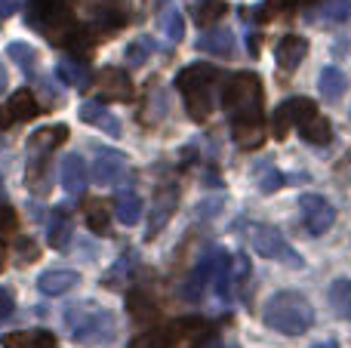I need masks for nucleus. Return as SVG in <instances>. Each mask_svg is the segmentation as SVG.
<instances>
[{"label": "nucleus", "instance_id": "1", "mask_svg": "<svg viewBox=\"0 0 351 348\" xmlns=\"http://www.w3.org/2000/svg\"><path fill=\"white\" fill-rule=\"evenodd\" d=\"M222 108L231 114V136L237 145L256 148L265 136L262 127V84L256 74H231L228 80H222Z\"/></svg>", "mask_w": 351, "mask_h": 348}, {"label": "nucleus", "instance_id": "2", "mask_svg": "<svg viewBox=\"0 0 351 348\" xmlns=\"http://www.w3.org/2000/svg\"><path fill=\"white\" fill-rule=\"evenodd\" d=\"M262 321H265L271 330L284 333V336H302L311 330L315 324V308L296 290H280L262 308Z\"/></svg>", "mask_w": 351, "mask_h": 348}, {"label": "nucleus", "instance_id": "3", "mask_svg": "<svg viewBox=\"0 0 351 348\" xmlns=\"http://www.w3.org/2000/svg\"><path fill=\"white\" fill-rule=\"evenodd\" d=\"M216 84H219V68L206 65V62L185 65L176 74V86L185 96V108L191 114V121L204 123L213 114V86Z\"/></svg>", "mask_w": 351, "mask_h": 348}, {"label": "nucleus", "instance_id": "4", "mask_svg": "<svg viewBox=\"0 0 351 348\" xmlns=\"http://www.w3.org/2000/svg\"><path fill=\"white\" fill-rule=\"evenodd\" d=\"M65 324H68V333H71L77 343H86V345H99V343H108L114 339V314L108 308H99V306H90V302H77L65 312Z\"/></svg>", "mask_w": 351, "mask_h": 348}, {"label": "nucleus", "instance_id": "5", "mask_svg": "<svg viewBox=\"0 0 351 348\" xmlns=\"http://www.w3.org/2000/svg\"><path fill=\"white\" fill-rule=\"evenodd\" d=\"M250 244H253V250L265 259L287 262V265H302V259L290 250V244L284 240V234L271 225H253L250 228Z\"/></svg>", "mask_w": 351, "mask_h": 348}, {"label": "nucleus", "instance_id": "6", "mask_svg": "<svg viewBox=\"0 0 351 348\" xmlns=\"http://www.w3.org/2000/svg\"><path fill=\"white\" fill-rule=\"evenodd\" d=\"M299 210H302L305 228L311 234H327L336 222V210L330 201H324L321 195H302L299 197Z\"/></svg>", "mask_w": 351, "mask_h": 348}, {"label": "nucleus", "instance_id": "7", "mask_svg": "<svg viewBox=\"0 0 351 348\" xmlns=\"http://www.w3.org/2000/svg\"><path fill=\"white\" fill-rule=\"evenodd\" d=\"M176 207H179V188L176 185H164V188H158V195L152 197V222H148V232L145 238H158L160 232L167 228V222L173 219Z\"/></svg>", "mask_w": 351, "mask_h": 348}, {"label": "nucleus", "instance_id": "8", "mask_svg": "<svg viewBox=\"0 0 351 348\" xmlns=\"http://www.w3.org/2000/svg\"><path fill=\"white\" fill-rule=\"evenodd\" d=\"M96 86L105 102H130L133 99V80L123 68H102L96 74Z\"/></svg>", "mask_w": 351, "mask_h": 348}, {"label": "nucleus", "instance_id": "9", "mask_svg": "<svg viewBox=\"0 0 351 348\" xmlns=\"http://www.w3.org/2000/svg\"><path fill=\"white\" fill-rule=\"evenodd\" d=\"M90 176L96 179L102 188H108V185H117L123 176H127V158H123L121 151H99L96 160H93Z\"/></svg>", "mask_w": 351, "mask_h": 348}, {"label": "nucleus", "instance_id": "10", "mask_svg": "<svg viewBox=\"0 0 351 348\" xmlns=\"http://www.w3.org/2000/svg\"><path fill=\"white\" fill-rule=\"evenodd\" d=\"M90 185V166L80 154H65L62 158V188L71 197H80Z\"/></svg>", "mask_w": 351, "mask_h": 348}, {"label": "nucleus", "instance_id": "11", "mask_svg": "<svg viewBox=\"0 0 351 348\" xmlns=\"http://www.w3.org/2000/svg\"><path fill=\"white\" fill-rule=\"evenodd\" d=\"M68 142V127H40L28 136V158H49L53 148Z\"/></svg>", "mask_w": 351, "mask_h": 348}, {"label": "nucleus", "instance_id": "12", "mask_svg": "<svg viewBox=\"0 0 351 348\" xmlns=\"http://www.w3.org/2000/svg\"><path fill=\"white\" fill-rule=\"evenodd\" d=\"M80 121L96 127V129H105L111 139H121V121H117L99 99H86V102L80 105Z\"/></svg>", "mask_w": 351, "mask_h": 348}, {"label": "nucleus", "instance_id": "13", "mask_svg": "<svg viewBox=\"0 0 351 348\" xmlns=\"http://www.w3.org/2000/svg\"><path fill=\"white\" fill-rule=\"evenodd\" d=\"M305 53H308V40L299 34H287L280 37V43L274 47V59H278V65L284 68V71H293V68L302 65Z\"/></svg>", "mask_w": 351, "mask_h": 348}, {"label": "nucleus", "instance_id": "14", "mask_svg": "<svg viewBox=\"0 0 351 348\" xmlns=\"http://www.w3.org/2000/svg\"><path fill=\"white\" fill-rule=\"evenodd\" d=\"M71 234H74L71 210H68V207H56L53 216H49V232H47L49 247H53V250H68V244H71Z\"/></svg>", "mask_w": 351, "mask_h": 348}, {"label": "nucleus", "instance_id": "15", "mask_svg": "<svg viewBox=\"0 0 351 348\" xmlns=\"http://www.w3.org/2000/svg\"><path fill=\"white\" fill-rule=\"evenodd\" d=\"M216 265H219V250L206 253V256L200 259L197 269H194V271H191V277H188V287H185L188 299H200V296H204L206 284H210L213 277H216Z\"/></svg>", "mask_w": 351, "mask_h": 348}, {"label": "nucleus", "instance_id": "16", "mask_svg": "<svg viewBox=\"0 0 351 348\" xmlns=\"http://www.w3.org/2000/svg\"><path fill=\"white\" fill-rule=\"evenodd\" d=\"M197 49L210 55H222V59H231L234 55V34L228 28H210L197 37Z\"/></svg>", "mask_w": 351, "mask_h": 348}, {"label": "nucleus", "instance_id": "17", "mask_svg": "<svg viewBox=\"0 0 351 348\" xmlns=\"http://www.w3.org/2000/svg\"><path fill=\"white\" fill-rule=\"evenodd\" d=\"M77 281H80L77 271H71V269H53V271H43L40 281H37V287H40L43 296H62V293H68V290L77 287Z\"/></svg>", "mask_w": 351, "mask_h": 348}, {"label": "nucleus", "instance_id": "18", "mask_svg": "<svg viewBox=\"0 0 351 348\" xmlns=\"http://www.w3.org/2000/svg\"><path fill=\"white\" fill-rule=\"evenodd\" d=\"M3 348H56V336L49 330H19L6 333Z\"/></svg>", "mask_w": 351, "mask_h": 348}, {"label": "nucleus", "instance_id": "19", "mask_svg": "<svg viewBox=\"0 0 351 348\" xmlns=\"http://www.w3.org/2000/svg\"><path fill=\"white\" fill-rule=\"evenodd\" d=\"M25 185H28V191L31 195H37V197L49 195V158H28Z\"/></svg>", "mask_w": 351, "mask_h": 348}, {"label": "nucleus", "instance_id": "20", "mask_svg": "<svg viewBox=\"0 0 351 348\" xmlns=\"http://www.w3.org/2000/svg\"><path fill=\"white\" fill-rule=\"evenodd\" d=\"M62 47L71 49V53L80 55V62H84V59H90L93 47H96V34H93L86 25H71V31L62 37Z\"/></svg>", "mask_w": 351, "mask_h": 348}, {"label": "nucleus", "instance_id": "21", "mask_svg": "<svg viewBox=\"0 0 351 348\" xmlns=\"http://www.w3.org/2000/svg\"><path fill=\"white\" fill-rule=\"evenodd\" d=\"M6 111H10L12 121H34L40 114V105H37L31 90H16L10 96V102H6Z\"/></svg>", "mask_w": 351, "mask_h": 348}, {"label": "nucleus", "instance_id": "22", "mask_svg": "<svg viewBox=\"0 0 351 348\" xmlns=\"http://www.w3.org/2000/svg\"><path fill=\"white\" fill-rule=\"evenodd\" d=\"M130 6H133L130 0H99L96 3V18L114 31V28H121V25H127Z\"/></svg>", "mask_w": 351, "mask_h": 348}, {"label": "nucleus", "instance_id": "23", "mask_svg": "<svg viewBox=\"0 0 351 348\" xmlns=\"http://www.w3.org/2000/svg\"><path fill=\"white\" fill-rule=\"evenodd\" d=\"M114 213H117V222H123V225H139L142 219V197L136 195V191H121L114 201Z\"/></svg>", "mask_w": 351, "mask_h": 348}, {"label": "nucleus", "instance_id": "24", "mask_svg": "<svg viewBox=\"0 0 351 348\" xmlns=\"http://www.w3.org/2000/svg\"><path fill=\"white\" fill-rule=\"evenodd\" d=\"M327 299H330V308H333L342 321H348L351 324V281L348 277H339V281L330 284Z\"/></svg>", "mask_w": 351, "mask_h": 348}, {"label": "nucleus", "instance_id": "25", "mask_svg": "<svg viewBox=\"0 0 351 348\" xmlns=\"http://www.w3.org/2000/svg\"><path fill=\"white\" fill-rule=\"evenodd\" d=\"M56 74H59L62 84L74 86V90H86V86H90V80H93L86 62H71V59L59 62V65H56Z\"/></svg>", "mask_w": 351, "mask_h": 348}, {"label": "nucleus", "instance_id": "26", "mask_svg": "<svg viewBox=\"0 0 351 348\" xmlns=\"http://www.w3.org/2000/svg\"><path fill=\"white\" fill-rule=\"evenodd\" d=\"M299 136L302 139H308L311 145H327L330 139H333V127H330V121L317 111L315 117H308L305 123H299Z\"/></svg>", "mask_w": 351, "mask_h": 348}, {"label": "nucleus", "instance_id": "27", "mask_svg": "<svg viewBox=\"0 0 351 348\" xmlns=\"http://www.w3.org/2000/svg\"><path fill=\"white\" fill-rule=\"evenodd\" d=\"M317 86H321V92H324V99H330V102H336V99H342L346 96V90H348V80H346V74L339 71V68H324L321 71V77H317Z\"/></svg>", "mask_w": 351, "mask_h": 348}, {"label": "nucleus", "instance_id": "28", "mask_svg": "<svg viewBox=\"0 0 351 348\" xmlns=\"http://www.w3.org/2000/svg\"><path fill=\"white\" fill-rule=\"evenodd\" d=\"M179 343V333L176 327H154V330L142 333L133 339V348H173Z\"/></svg>", "mask_w": 351, "mask_h": 348}, {"label": "nucleus", "instance_id": "29", "mask_svg": "<svg viewBox=\"0 0 351 348\" xmlns=\"http://www.w3.org/2000/svg\"><path fill=\"white\" fill-rule=\"evenodd\" d=\"M84 216H86V225H90L93 234H111V216L102 201H86Z\"/></svg>", "mask_w": 351, "mask_h": 348}, {"label": "nucleus", "instance_id": "30", "mask_svg": "<svg viewBox=\"0 0 351 348\" xmlns=\"http://www.w3.org/2000/svg\"><path fill=\"white\" fill-rule=\"evenodd\" d=\"M225 10H228L225 0H200V3L194 6V22H197L200 28H213V25L225 16Z\"/></svg>", "mask_w": 351, "mask_h": 348}, {"label": "nucleus", "instance_id": "31", "mask_svg": "<svg viewBox=\"0 0 351 348\" xmlns=\"http://www.w3.org/2000/svg\"><path fill=\"white\" fill-rule=\"evenodd\" d=\"M152 53H154L152 37H136V40L127 43V49H123V62H127V68H142Z\"/></svg>", "mask_w": 351, "mask_h": 348}, {"label": "nucleus", "instance_id": "32", "mask_svg": "<svg viewBox=\"0 0 351 348\" xmlns=\"http://www.w3.org/2000/svg\"><path fill=\"white\" fill-rule=\"evenodd\" d=\"M351 16V0H324V6L317 10V22L327 25H342Z\"/></svg>", "mask_w": 351, "mask_h": 348}, {"label": "nucleus", "instance_id": "33", "mask_svg": "<svg viewBox=\"0 0 351 348\" xmlns=\"http://www.w3.org/2000/svg\"><path fill=\"white\" fill-rule=\"evenodd\" d=\"M6 53H10V59L16 62L19 68H25V71H31V74L37 71V49L34 47H28V43H22V40H12L10 47H6Z\"/></svg>", "mask_w": 351, "mask_h": 348}, {"label": "nucleus", "instance_id": "34", "mask_svg": "<svg viewBox=\"0 0 351 348\" xmlns=\"http://www.w3.org/2000/svg\"><path fill=\"white\" fill-rule=\"evenodd\" d=\"M164 31H167V37H170L173 43H179L182 37H185V18H182L179 10H170L164 16Z\"/></svg>", "mask_w": 351, "mask_h": 348}, {"label": "nucleus", "instance_id": "35", "mask_svg": "<svg viewBox=\"0 0 351 348\" xmlns=\"http://www.w3.org/2000/svg\"><path fill=\"white\" fill-rule=\"evenodd\" d=\"M290 123H293V117H290V108H287V102H284L278 111H274V117H271V133H274V139H284V136L290 133Z\"/></svg>", "mask_w": 351, "mask_h": 348}, {"label": "nucleus", "instance_id": "36", "mask_svg": "<svg viewBox=\"0 0 351 348\" xmlns=\"http://www.w3.org/2000/svg\"><path fill=\"white\" fill-rule=\"evenodd\" d=\"M284 182H287V179H284V173H280V170H265L259 176V188L265 191V195H274V191H280V188H284Z\"/></svg>", "mask_w": 351, "mask_h": 348}, {"label": "nucleus", "instance_id": "37", "mask_svg": "<svg viewBox=\"0 0 351 348\" xmlns=\"http://www.w3.org/2000/svg\"><path fill=\"white\" fill-rule=\"evenodd\" d=\"M127 308H130V314H133L136 321H148L154 314V306H142V293H130Z\"/></svg>", "mask_w": 351, "mask_h": 348}, {"label": "nucleus", "instance_id": "38", "mask_svg": "<svg viewBox=\"0 0 351 348\" xmlns=\"http://www.w3.org/2000/svg\"><path fill=\"white\" fill-rule=\"evenodd\" d=\"M19 262H34V259L37 256H40V250H37V244H34V240H31V238H22V240H19Z\"/></svg>", "mask_w": 351, "mask_h": 348}, {"label": "nucleus", "instance_id": "39", "mask_svg": "<svg viewBox=\"0 0 351 348\" xmlns=\"http://www.w3.org/2000/svg\"><path fill=\"white\" fill-rule=\"evenodd\" d=\"M12 228H16V210L6 207V203H0V234L12 232Z\"/></svg>", "mask_w": 351, "mask_h": 348}, {"label": "nucleus", "instance_id": "40", "mask_svg": "<svg viewBox=\"0 0 351 348\" xmlns=\"http://www.w3.org/2000/svg\"><path fill=\"white\" fill-rule=\"evenodd\" d=\"M12 308H16V296H12V290H0V321L10 318Z\"/></svg>", "mask_w": 351, "mask_h": 348}, {"label": "nucleus", "instance_id": "41", "mask_svg": "<svg viewBox=\"0 0 351 348\" xmlns=\"http://www.w3.org/2000/svg\"><path fill=\"white\" fill-rule=\"evenodd\" d=\"M299 0H268V12H284V10H293Z\"/></svg>", "mask_w": 351, "mask_h": 348}, {"label": "nucleus", "instance_id": "42", "mask_svg": "<svg viewBox=\"0 0 351 348\" xmlns=\"http://www.w3.org/2000/svg\"><path fill=\"white\" fill-rule=\"evenodd\" d=\"M12 127V117H10V111L0 105V129H10Z\"/></svg>", "mask_w": 351, "mask_h": 348}, {"label": "nucleus", "instance_id": "43", "mask_svg": "<svg viewBox=\"0 0 351 348\" xmlns=\"http://www.w3.org/2000/svg\"><path fill=\"white\" fill-rule=\"evenodd\" d=\"M12 10H16V3H12V0H0V18L12 16Z\"/></svg>", "mask_w": 351, "mask_h": 348}, {"label": "nucleus", "instance_id": "44", "mask_svg": "<svg viewBox=\"0 0 351 348\" xmlns=\"http://www.w3.org/2000/svg\"><path fill=\"white\" fill-rule=\"evenodd\" d=\"M250 49H253V55L259 53V34H253V37H250Z\"/></svg>", "mask_w": 351, "mask_h": 348}, {"label": "nucleus", "instance_id": "45", "mask_svg": "<svg viewBox=\"0 0 351 348\" xmlns=\"http://www.w3.org/2000/svg\"><path fill=\"white\" fill-rule=\"evenodd\" d=\"M3 262H6V247L0 244V271H3Z\"/></svg>", "mask_w": 351, "mask_h": 348}, {"label": "nucleus", "instance_id": "46", "mask_svg": "<svg viewBox=\"0 0 351 348\" xmlns=\"http://www.w3.org/2000/svg\"><path fill=\"white\" fill-rule=\"evenodd\" d=\"M6 86V71H3V65H0V90Z\"/></svg>", "mask_w": 351, "mask_h": 348}, {"label": "nucleus", "instance_id": "47", "mask_svg": "<svg viewBox=\"0 0 351 348\" xmlns=\"http://www.w3.org/2000/svg\"><path fill=\"white\" fill-rule=\"evenodd\" d=\"M315 348H339L336 343H321V345H315Z\"/></svg>", "mask_w": 351, "mask_h": 348}, {"label": "nucleus", "instance_id": "48", "mask_svg": "<svg viewBox=\"0 0 351 348\" xmlns=\"http://www.w3.org/2000/svg\"><path fill=\"white\" fill-rule=\"evenodd\" d=\"M6 197V188H3V179H0V201H3Z\"/></svg>", "mask_w": 351, "mask_h": 348}]
</instances>
